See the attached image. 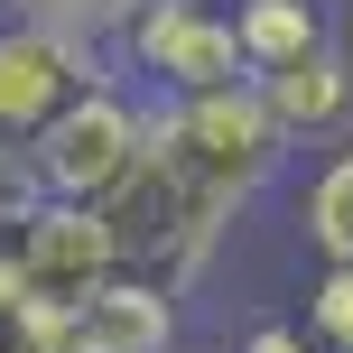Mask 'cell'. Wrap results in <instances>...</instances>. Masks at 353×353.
<instances>
[{"mask_svg": "<svg viewBox=\"0 0 353 353\" xmlns=\"http://www.w3.org/2000/svg\"><path fill=\"white\" fill-rule=\"evenodd\" d=\"M149 149L176 159L205 195H223V205L242 214L251 195L270 186L288 130L270 121L261 84H223V93H159V103H149Z\"/></svg>", "mask_w": 353, "mask_h": 353, "instance_id": "1", "label": "cell"}, {"mask_svg": "<svg viewBox=\"0 0 353 353\" xmlns=\"http://www.w3.org/2000/svg\"><path fill=\"white\" fill-rule=\"evenodd\" d=\"M140 149H149V112L121 84H93L28 140V159H37V186L56 205H112V186L140 168Z\"/></svg>", "mask_w": 353, "mask_h": 353, "instance_id": "3", "label": "cell"}, {"mask_svg": "<svg viewBox=\"0 0 353 353\" xmlns=\"http://www.w3.org/2000/svg\"><path fill=\"white\" fill-rule=\"evenodd\" d=\"M0 10H19V19H47V28H74V37H121L130 19L149 10V0H0Z\"/></svg>", "mask_w": 353, "mask_h": 353, "instance_id": "11", "label": "cell"}, {"mask_svg": "<svg viewBox=\"0 0 353 353\" xmlns=\"http://www.w3.org/2000/svg\"><path fill=\"white\" fill-rule=\"evenodd\" d=\"M168 344H176V288L140 270L103 279L74 316H56V353H168Z\"/></svg>", "mask_w": 353, "mask_h": 353, "instance_id": "7", "label": "cell"}, {"mask_svg": "<svg viewBox=\"0 0 353 353\" xmlns=\"http://www.w3.org/2000/svg\"><path fill=\"white\" fill-rule=\"evenodd\" d=\"M232 28H242L251 74H279V65H298V56H316L335 37L316 0H232Z\"/></svg>", "mask_w": 353, "mask_h": 353, "instance_id": "9", "label": "cell"}, {"mask_svg": "<svg viewBox=\"0 0 353 353\" xmlns=\"http://www.w3.org/2000/svg\"><path fill=\"white\" fill-rule=\"evenodd\" d=\"M10 251H19V307L37 316H74L103 279H121V242L103 205H37L10 232Z\"/></svg>", "mask_w": 353, "mask_h": 353, "instance_id": "6", "label": "cell"}, {"mask_svg": "<svg viewBox=\"0 0 353 353\" xmlns=\"http://www.w3.org/2000/svg\"><path fill=\"white\" fill-rule=\"evenodd\" d=\"M298 232H307V251H316V261H353V140H344L316 176H307Z\"/></svg>", "mask_w": 353, "mask_h": 353, "instance_id": "10", "label": "cell"}, {"mask_svg": "<svg viewBox=\"0 0 353 353\" xmlns=\"http://www.w3.org/2000/svg\"><path fill=\"white\" fill-rule=\"evenodd\" d=\"M112 84L103 74V37H74V28H47V19H19L0 10V149L37 140L74 93Z\"/></svg>", "mask_w": 353, "mask_h": 353, "instance_id": "5", "label": "cell"}, {"mask_svg": "<svg viewBox=\"0 0 353 353\" xmlns=\"http://www.w3.org/2000/svg\"><path fill=\"white\" fill-rule=\"evenodd\" d=\"M112 242H121V270H140V279L159 288H186L195 270L214 261V242H223L232 205L223 195H205L176 159H159V149H140V168L112 186Z\"/></svg>", "mask_w": 353, "mask_h": 353, "instance_id": "2", "label": "cell"}, {"mask_svg": "<svg viewBox=\"0 0 353 353\" xmlns=\"http://www.w3.org/2000/svg\"><path fill=\"white\" fill-rule=\"evenodd\" d=\"M251 84H261L270 121L288 130V149L298 140H353V56L335 37L316 56H298V65H279V74H251Z\"/></svg>", "mask_w": 353, "mask_h": 353, "instance_id": "8", "label": "cell"}, {"mask_svg": "<svg viewBox=\"0 0 353 353\" xmlns=\"http://www.w3.org/2000/svg\"><path fill=\"white\" fill-rule=\"evenodd\" d=\"M307 335L325 353H353V261H325V279L307 288Z\"/></svg>", "mask_w": 353, "mask_h": 353, "instance_id": "12", "label": "cell"}, {"mask_svg": "<svg viewBox=\"0 0 353 353\" xmlns=\"http://www.w3.org/2000/svg\"><path fill=\"white\" fill-rule=\"evenodd\" d=\"M242 353H325V344L307 335V325H251V335H242Z\"/></svg>", "mask_w": 353, "mask_h": 353, "instance_id": "13", "label": "cell"}, {"mask_svg": "<svg viewBox=\"0 0 353 353\" xmlns=\"http://www.w3.org/2000/svg\"><path fill=\"white\" fill-rule=\"evenodd\" d=\"M112 56H130L149 93H223V84H251V56H242V28H232L223 0H149Z\"/></svg>", "mask_w": 353, "mask_h": 353, "instance_id": "4", "label": "cell"}]
</instances>
